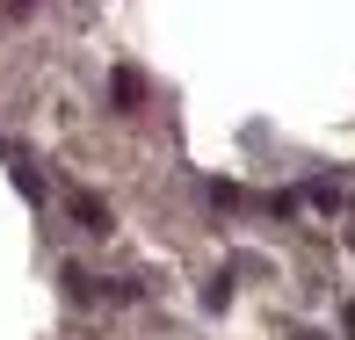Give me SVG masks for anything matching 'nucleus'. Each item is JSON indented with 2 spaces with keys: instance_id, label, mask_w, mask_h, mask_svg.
Here are the masks:
<instances>
[{
  "instance_id": "nucleus-1",
  "label": "nucleus",
  "mask_w": 355,
  "mask_h": 340,
  "mask_svg": "<svg viewBox=\"0 0 355 340\" xmlns=\"http://www.w3.org/2000/svg\"><path fill=\"white\" fill-rule=\"evenodd\" d=\"M66 210H73L80 232H109V224H116V217H109V203L94 196V188H66Z\"/></svg>"
},
{
  "instance_id": "nucleus-2",
  "label": "nucleus",
  "mask_w": 355,
  "mask_h": 340,
  "mask_svg": "<svg viewBox=\"0 0 355 340\" xmlns=\"http://www.w3.org/2000/svg\"><path fill=\"white\" fill-rule=\"evenodd\" d=\"M109 102H116V116H131V109L145 102V73L138 66H116V73H109Z\"/></svg>"
},
{
  "instance_id": "nucleus-3",
  "label": "nucleus",
  "mask_w": 355,
  "mask_h": 340,
  "mask_svg": "<svg viewBox=\"0 0 355 340\" xmlns=\"http://www.w3.org/2000/svg\"><path fill=\"white\" fill-rule=\"evenodd\" d=\"M203 304H211V312H225V304H232V283H225V275H211V283H203Z\"/></svg>"
},
{
  "instance_id": "nucleus-4",
  "label": "nucleus",
  "mask_w": 355,
  "mask_h": 340,
  "mask_svg": "<svg viewBox=\"0 0 355 340\" xmlns=\"http://www.w3.org/2000/svg\"><path fill=\"white\" fill-rule=\"evenodd\" d=\"M304 196H312L319 210H341V203H348V196H341V188H334V181H312V188H304Z\"/></svg>"
},
{
  "instance_id": "nucleus-5",
  "label": "nucleus",
  "mask_w": 355,
  "mask_h": 340,
  "mask_svg": "<svg viewBox=\"0 0 355 340\" xmlns=\"http://www.w3.org/2000/svg\"><path fill=\"white\" fill-rule=\"evenodd\" d=\"M341 326H348V340H355V304H341Z\"/></svg>"
},
{
  "instance_id": "nucleus-6",
  "label": "nucleus",
  "mask_w": 355,
  "mask_h": 340,
  "mask_svg": "<svg viewBox=\"0 0 355 340\" xmlns=\"http://www.w3.org/2000/svg\"><path fill=\"white\" fill-rule=\"evenodd\" d=\"M0 8H8V15H29V0H0Z\"/></svg>"
}]
</instances>
